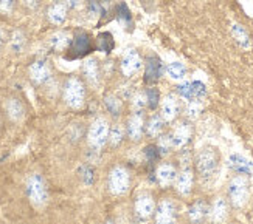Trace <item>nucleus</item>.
Wrapping results in <instances>:
<instances>
[{"mask_svg": "<svg viewBox=\"0 0 253 224\" xmlns=\"http://www.w3.org/2000/svg\"><path fill=\"white\" fill-rule=\"evenodd\" d=\"M196 169L204 184L213 183L219 170V153L214 147H205L196 158Z\"/></svg>", "mask_w": 253, "mask_h": 224, "instance_id": "1", "label": "nucleus"}, {"mask_svg": "<svg viewBox=\"0 0 253 224\" xmlns=\"http://www.w3.org/2000/svg\"><path fill=\"white\" fill-rule=\"evenodd\" d=\"M250 196L249 181L246 176H235L228 184V198L235 207L241 209L247 204Z\"/></svg>", "mask_w": 253, "mask_h": 224, "instance_id": "2", "label": "nucleus"}, {"mask_svg": "<svg viewBox=\"0 0 253 224\" xmlns=\"http://www.w3.org/2000/svg\"><path fill=\"white\" fill-rule=\"evenodd\" d=\"M85 99V88L76 77H70L64 87V100L70 108H81Z\"/></svg>", "mask_w": 253, "mask_h": 224, "instance_id": "3", "label": "nucleus"}, {"mask_svg": "<svg viewBox=\"0 0 253 224\" xmlns=\"http://www.w3.org/2000/svg\"><path fill=\"white\" fill-rule=\"evenodd\" d=\"M27 190H28V196L33 206L36 207H43L48 201V193H47V187L43 179L39 175H31L27 181Z\"/></svg>", "mask_w": 253, "mask_h": 224, "instance_id": "4", "label": "nucleus"}, {"mask_svg": "<svg viewBox=\"0 0 253 224\" xmlns=\"http://www.w3.org/2000/svg\"><path fill=\"white\" fill-rule=\"evenodd\" d=\"M129 183H130V178H129V172L122 165H117L111 170L109 173V190L114 193V195H125L129 192Z\"/></svg>", "mask_w": 253, "mask_h": 224, "instance_id": "5", "label": "nucleus"}, {"mask_svg": "<svg viewBox=\"0 0 253 224\" xmlns=\"http://www.w3.org/2000/svg\"><path fill=\"white\" fill-rule=\"evenodd\" d=\"M109 131H111V126H109V122L104 118L95 119L89 128V134H87L90 147L101 149L109 139Z\"/></svg>", "mask_w": 253, "mask_h": 224, "instance_id": "6", "label": "nucleus"}, {"mask_svg": "<svg viewBox=\"0 0 253 224\" xmlns=\"http://www.w3.org/2000/svg\"><path fill=\"white\" fill-rule=\"evenodd\" d=\"M156 224H172L175 220V206L171 199H162L156 214H154Z\"/></svg>", "mask_w": 253, "mask_h": 224, "instance_id": "7", "label": "nucleus"}, {"mask_svg": "<svg viewBox=\"0 0 253 224\" xmlns=\"http://www.w3.org/2000/svg\"><path fill=\"white\" fill-rule=\"evenodd\" d=\"M179 95L188 100H201L207 95V88L202 82L194 81V82H185L179 85Z\"/></svg>", "mask_w": 253, "mask_h": 224, "instance_id": "8", "label": "nucleus"}, {"mask_svg": "<svg viewBox=\"0 0 253 224\" xmlns=\"http://www.w3.org/2000/svg\"><path fill=\"white\" fill-rule=\"evenodd\" d=\"M193 181H194V176H193V170L190 164L188 165H183V169L180 173H177V178H175V189L182 196H188L193 190Z\"/></svg>", "mask_w": 253, "mask_h": 224, "instance_id": "9", "label": "nucleus"}, {"mask_svg": "<svg viewBox=\"0 0 253 224\" xmlns=\"http://www.w3.org/2000/svg\"><path fill=\"white\" fill-rule=\"evenodd\" d=\"M135 214L141 220H148L156 214V201L148 193H143L135 201Z\"/></svg>", "mask_w": 253, "mask_h": 224, "instance_id": "10", "label": "nucleus"}, {"mask_svg": "<svg viewBox=\"0 0 253 224\" xmlns=\"http://www.w3.org/2000/svg\"><path fill=\"white\" fill-rule=\"evenodd\" d=\"M208 218L213 224H222L228 218V204L224 198H216L208 212Z\"/></svg>", "mask_w": 253, "mask_h": 224, "instance_id": "11", "label": "nucleus"}, {"mask_svg": "<svg viewBox=\"0 0 253 224\" xmlns=\"http://www.w3.org/2000/svg\"><path fill=\"white\" fill-rule=\"evenodd\" d=\"M30 77L36 84H45L51 77V70L45 61H36L30 66Z\"/></svg>", "mask_w": 253, "mask_h": 224, "instance_id": "12", "label": "nucleus"}, {"mask_svg": "<svg viewBox=\"0 0 253 224\" xmlns=\"http://www.w3.org/2000/svg\"><path fill=\"white\" fill-rule=\"evenodd\" d=\"M141 68V58L135 50H129L122 61V73L127 77H132Z\"/></svg>", "mask_w": 253, "mask_h": 224, "instance_id": "13", "label": "nucleus"}, {"mask_svg": "<svg viewBox=\"0 0 253 224\" xmlns=\"http://www.w3.org/2000/svg\"><path fill=\"white\" fill-rule=\"evenodd\" d=\"M169 136H171L172 149H183L191 138V127L186 122H182V124H179L174 128V131Z\"/></svg>", "mask_w": 253, "mask_h": 224, "instance_id": "14", "label": "nucleus"}, {"mask_svg": "<svg viewBox=\"0 0 253 224\" xmlns=\"http://www.w3.org/2000/svg\"><path fill=\"white\" fill-rule=\"evenodd\" d=\"M156 178H157V183L162 187H168L172 183H175L177 170H175V167L171 164H162V165H159V169L156 172Z\"/></svg>", "mask_w": 253, "mask_h": 224, "instance_id": "15", "label": "nucleus"}, {"mask_svg": "<svg viewBox=\"0 0 253 224\" xmlns=\"http://www.w3.org/2000/svg\"><path fill=\"white\" fill-rule=\"evenodd\" d=\"M126 131H127L129 139H132V141H138L141 138V134H143V116H141L140 111H135V113L127 119Z\"/></svg>", "mask_w": 253, "mask_h": 224, "instance_id": "16", "label": "nucleus"}, {"mask_svg": "<svg viewBox=\"0 0 253 224\" xmlns=\"http://www.w3.org/2000/svg\"><path fill=\"white\" fill-rule=\"evenodd\" d=\"M5 110H6L8 118L13 121V122H20L22 119L25 118V107L16 97H11V99L6 100Z\"/></svg>", "mask_w": 253, "mask_h": 224, "instance_id": "17", "label": "nucleus"}, {"mask_svg": "<svg viewBox=\"0 0 253 224\" xmlns=\"http://www.w3.org/2000/svg\"><path fill=\"white\" fill-rule=\"evenodd\" d=\"M179 113V104H177V99H175L172 95H168L162 100V118L163 121L171 122L175 119Z\"/></svg>", "mask_w": 253, "mask_h": 224, "instance_id": "18", "label": "nucleus"}, {"mask_svg": "<svg viewBox=\"0 0 253 224\" xmlns=\"http://www.w3.org/2000/svg\"><path fill=\"white\" fill-rule=\"evenodd\" d=\"M47 16L53 25H62L67 19V5L62 2L53 3L47 11Z\"/></svg>", "mask_w": 253, "mask_h": 224, "instance_id": "19", "label": "nucleus"}, {"mask_svg": "<svg viewBox=\"0 0 253 224\" xmlns=\"http://www.w3.org/2000/svg\"><path fill=\"white\" fill-rule=\"evenodd\" d=\"M208 212H210V209H208L207 203L202 199H199L188 209V218L193 224H199L208 217Z\"/></svg>", "mask_w": 253, "mask_h": 224, "instance_id": "20", "label": "nucleus"}, {"mask_svg": "<svg viewBox=\"0 0 253 224\" xmlns=\"http://www.w3.org/2000/svg\"><path fill=\"white\" fill-rule=\"evenodd\" d=\"M83 71L89 84L98 85V82H100V68H98V62L95 59H87L83 65Z\"/></svg>", "mask_w": 253, "mask_h": 224, "instance_id": "21", "label": "nucleus"}, {"mask_svg": "<svg viewBox=\"0 0 253 224\" xmlns=\"http://www.w3.org/2000/svg\"><path fill=\"white\" fill-rule=\"evenodd\" d=\"M230 31H232L233 39L236 40V43L239 45L241 48H244V50L250 48V45H252L250 36H249V32L246 31L244 27H241L239 24H233L232 28H230Z\"/></svg>", "mask_w": 253, "mask_h": 224, "instance_id": "22", "label": "nucleus"}, {"mask_svg": "<svg viewBox=\"0 0 253 224\" xmlns=\"http://www.w3.org/2000/svg\"><path fill=\"white\" fill-rule=\"evenodd\" d=\"M228 165L232 167L233 170L239 172V173H250L253 170V165L249 160H246L244 156L241 155H232L228 160Z\"/></svg>", "mask_w": 253, "mask_h": 224, "instance_id": "23", "label": "nucleus"}, {"mask_svg": "<svg viewBox=\"0 0 253 224\" xmlns=\"http://www.w3.org/2000/svg\"><path fill=\"white\" fill-rule=\"evenodd\" d=\"M159 74H160V62L156 58H149L145 68V81L148 84L156 82L159 79Z\"/></svg>", "mask_w": 253, "mask_h": 224, "instance_id": "24", "label": "nucleus"}, {"mask_svg": "<svg viewBox=\"0 0 253 224\" xmlns=\"http://www.w3.org/2000/svg\"><path fill=\"white\" fill-rule=\"evenodd\" d=\"M69 43H70V36L64 31L54 32V34H51V37H50V45H51L53 50L62 51L69 47Z\"/></svg>", "mask_w": 253, "mask_h": 224, "instance_id": "25", "label": "nucleus"}, {"mask_svg": "<svg viewBox=\"0 0 253 224\" xmlns=\"http://www.w3.org/2000/svg\"><path fill=\"white\" fill-rule=\"evenodd\" d=\"M168 76L171 77L172 81H183L185 76H186V68L182 62H172L168 65Z\"/></svg>", "mask_w": 253, "mask_h": 224, "instance_id": "26", "label": "nucleus"}, {"mask_svg": "<svg viewBox=\"0 0 253 224\" xmlns=\"http://www.w3.org/2000/svg\"><path fill=\"white\" fill-rule=\"evenodd\" d=\"M25 34L22 31H14L13 32V36H11V39H9V48H11V51H14V53H20L22 50H24V47H25Z\"/></svg>", "mask_w": 253, "mask_h": 224, "instance_id": "27", "label": "nucleus"}, {"mask_svg": "<svg viewBox=\"0 0 253 224\" xmlns=\"http://www.w3.org/2000/svg\"><path fill=\"white\" fill-rule=\"evenodd\" d=\"M146 130H148L149 136L157 138L159 134L162 133V130H163V118H160V116H152L149 119V122H148Z\"/></svg>", "mask_w": 253, "mask_h": 224, "instance_id": "28", "label": "nucleus"}, {"mask_svg": "<svg viewBox=\"0 0 253 224\" xmlns=\"http://www.w3.org/2000/svg\"><path fill=\"white\" fill-rule=\"evenodd\" d=\"M73 51H76L78 54H83V53H87L90 50V42H89V37H87V34H80L78 37H76L73 40V47H72Z\"/></svg>", "mask_w": 253, "mask_h": 224, "instance_id": "29", "label": "nucleus"}, {"mask_svg": "<svg viewBox=\"0 0 253 224\" xmlns=\"http://www.w3.org/2000/svg\"><path fill=\"white\" fill-rule=\"evenodd\" d=\"M125 136V128L120 126V124H114L111 127V131H109V141H111L112 145H118L122 144Z\"/></svg>", "mask_w": 253, "mask_h": 224, "instance_id": "30", "label": "nucleus"}, {"mask_svg": "<svg viewBox=\"0 0 253 224\" xmlns=\"http://www.w3.org/2000/svg\"><path fill=\"white\" fill-rule=\"evenodd\" d=\"M104 104H106V108L111 111L112 115H120V111H122V100H120L114 95L107 96L106 100H104Z\"/></svg>", "mask_w": 253, "mask_h": 224, "instance_id": "31", "label": "nucleus"}, {"mask_svg": "<svg viewBox=\"0 0 253 224\" xmlns=\"http://www.w3.org/2000/svg\"><path fill=\"white\" fill-rule=\"evenodd\" d=\"M112 48H114V39L109 32H104V34L98 36V50L109 53Z\"/></svg>", "mask_w": 253, "mask_h": 224, "instance_id": "32", "label": "nucleus"}, {"mask_svg": "<svg viewBox=\"0 0 253 224\" xmlns=\"http://www.w3.org/2000/svg\"><path fill=\"white\" fill-rule=\"evenodd\" d=\"M202 102L201 100H190L188 107H186V113H188L190 119H197L202 113Z\"/></svg>", "mask_w": 253, "mask_h": 224, "instance_id": "33", "label": "nucleus"}, {"mask_svg": "<svg viewBox=\"0 0 253 224\" xmlns=\"http://www.w3.org/2000/svg\"><path fill=\"white\" fill-rule=\"evenodd\" d=\"M146 104H148V97H146V95H143V93L135 95L134 96V100H132V107L135 108V111L143 110V108L146 107Z\"/></svg>", "mask_w": 253, "mask_h": 224, "instance_id": "34", "label": "nucleus"}, {"mask_svg": "<svg viewBox=\"0 0 253 224\" xmlns=\"http://www.w3.org/2000/svg\"><path fill=\"white\" fill-rule=\"evenodd\" d=\"M14 8V0H0V13L9 14Z\"/></svg>", "mask_w": 253, "mask_h": 224, "instance_id": "35", "label": "nucleus"}, {"mask_svg": "<svg viewBox=\"0 0 253 224\" xmlns=\"http://www.w3.org/2000/svg\"><path fill=\"white\" fill-rule=\"evenodd\" d=\"M146 97H148V100H149V105L154 108L157 104H159V92L156 88H151L149 92H148V95H146Z\"/></svg>", "mask_w": 253, "mask_h": 224, "instance_id": "36", "label": "nucleus"}, {"mask_svg": "<svg viewBox=\"0 0 253 224\" xmlns=\"http://www.w3.org/2000/svg\"><path fill=\"white\" fill-rule=\"evenodd\" d=\"M65 5H67V8H70V9H75L81 5V0H65Z\"/></svg>", "mask_w": 253, "mask_h": 224, "instance_id": "37", "label": "nucleus"}, {"mask_svg": "<svg viewBox=\"0 0 253 224\" xmlns=\"http://www.w3.org/2000/svg\"><path fill=\"white\" fill-rule=\"evenodd\" d=\"M5 42H6V32H5V30L2 27H0V51H2Z\"/></svg>", "mask_w": 253, "mask_h": 224, "instance_id": "38", "label": "nucleus"}, {"mask_svg": "<svg viewBox=\"0 0 253 224\" xmlns=\"http://www.w3.org/2000/svg\"><path fill=\"white\" fill-rule=\"evenodd\" d=\"M22 3H24L27 8L33 9V8H36L38 6V0H20Z\"/></svg>", "mask_w": 253, "mask_h": 224, "instance_id": "39", "label": "nucleus"}, {"mask_svg": "<svg viewBox=\"0 0 253 224\" xmlns=\"http://www.w3.org/2000/svg\"><path fill=\"white\" fill-rule=\"evenodd\" d=\"M107 224H114V223H107Z\"/></svg>", "mask_w": 253, "mask_h": 224, "instance_id": "40", "label": "nucleus"}]
</instances>
